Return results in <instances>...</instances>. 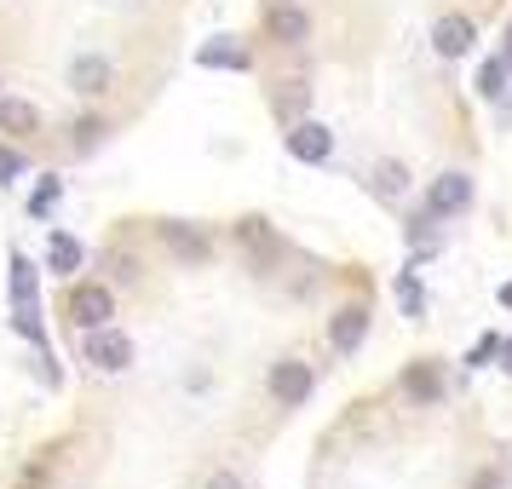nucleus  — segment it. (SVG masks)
<instances>
[{
    "label": "nucleus",
    "instance_id": "f257e3e1",
    "mask_svg": "<svg viewBox=\"0 0 512 489\" xmlns=\"http://www.w3.org/2000/svg\"><path fill=\"white\" fill-rule=\"evenodd\" d=\"M81 357H87L98 374H121L127 363H133V340H127L121 328H110V323L87 328V334H81Z\"/></svg>",
    "mask_w": 512,
    "mask_h": 489
},
{
    "label": "nucleus",
    "instance_id": "f03ea898",
    "mask_svg": "<svg viewBox=\"0 0 512 489\" xmlns=\"http://www.w3.org/2000/svg\"><path fill=\"white\" fill-rule=\"evenodd\" d=\"M311 386H317V374H311L305 357H282V363H271V397H277L282 409H300L305 397H311Z\"/></svg>",
    "mask_w": 512,
    "mask_h": 489
},
{
    "label": "nucleus",
    "instance_id": "7ed1b4c3",
    "mask_svg": "<svg viewBox=\"0 0 512 489\" xmlns=\"http://www.w3.org/2000/svg\"><path fill=\"white\" fill-rule=\"evenodd\" d=\"M70 317H75V328H81V334H87V328H104L110 317H116V294H110L104 282H75Z\"/></svg>",
    "mask_w": 512,
    "mask_h": 489
},
{
    "label": "nucleus",
    "instance_id": "20e7f679",
    "mask_svg": "<svg viewBox=\"0 0 512 489\" xmlns=\"http://www.w3.org/2000/svg\"><path fill=\"white\" fill-rule=\"evenodd\" d=\"M472 208V179L466 173H438L432 185H426V213L432 219H455V213Z\"/></svg>",
    "mask_w": 512,
    "mask_h": 489
},
{
    "label": "nucleus",
    "instance_id": "39448f33",
    "mask_svg": "<svg viewBox=\"0 0 512 489\" xmlns=\"http://www.w3.org/2000/svg\"><path fill=\"white\" fill-rule=\"evenodd\" d=\"M288 156L305 162V167L328 162V156H334V133H328L323 121H294V127H288Z\"/></svg>",
    "mask_w": 512,
    "mask_h": 489
},
{
    "label": "nucleus",
    "instance_id": "423d86ee",
    "mask_svg": "<svg viewBox=\"0 0 512 489\" xmlns=\"http://www.w3.org/2000/svg\"><path fill=\"white\" fill-rule=\"evenodd\" d=\"M162 242H167V254L179 259V265H208V259H213V242L196 231V225H185V219H167Z\"/></svg>",
    "mask_w": 512,
    "mask_h": 489
},
{
    "label": "nucleus",
    "instance_id": "0eeeda50",
    "mask_svg": "<svg viewBox=\"0 0 512 489\" xmlns=\"http://www.w3.org/2000/svg\"><path fill=\"white\" fill-rule=\"evenodd\" d=\"M110 81H116V70H110L104 52H81V58H70V93L98 98V93H110Z\"/></svg>",
    "mask_w": 512,
    "mask_h": 489
},
{
    "label": "nucleus",
    "instance_id": "6e6552de",
    "mask_svg": "<svg viewBox=\"0 0 512 489\" xmlns=\"http://www.w3.org/2000/svg\"><path fill=\"white\" fill-rule=\"evenodd\" d=\"M472 41H478V24H472L466 12H449V18L432 24V47H438V58H466Z\"/></svg>",
    "mask_w": 512,
    "mask_h": 489
},
{
    "label": "nucleus",
    "instance_id": "1a4fd4ad",
    "mask_svg": "<svg viewBox=\"0 0 512 489\" xmlns=\"http://www.w3.org/2000/svg\"><path fill=\"white\" fill-rule=\"evenodd\" d=\"M265 29H271V41H282V47H305V41H311V18H305L294 0L271 6V12H265Z\"/></svg>",
    "mask_w": 512,
    "mask_h": 489
},
{
    "label": "nucleus",
    "instance_id": "9d476101",
    "mask_svg": "<svg viewBox=\"0 0 512 489\" xmlns=\"http://www.w3.org/2000/svg\"><path fill=\"white\" fill-rule=\"evenodd\" d=\"M363 334H369V305H340L334 323H328V346L334 351H357L363 346Z\"/></svg>",
    "mask_w": 512,
    "mask_h": 489
},
{
    "label": "nucleus",
    "instance_id": "9b49d317",
    "mask_svg": "<svg viewBox=\"0 0 512 489\" xmlns=\"http://www.w3.org/2000/svg\"><path fill=\"white\" fill-rule=\"evenodd\" d=\"M236 242H242V248H248V259H254V265H271V259L282 254L277 231H271V225H265V219H242V225H236Z\"/></svg>",
    "mask_w": 512,
    "mask_h": 489
},
{
    "label": "nucleus",
    "instance_id": "f8f14e48",
    "mask_svg": "<svg viewBox=\"0 0 512 489\" xmlns=\"http://www.w3.org/2000/svg\"><path fill=\"white\" fill-rule=\"evenodd\" d=\"M0 133H6V139H29V133H41V110H35L29 98H0Z\"/></svg>",
    "mask_w": 512,
    "mask_h": 489
},
{
    "label": "nucleus",
    "instance_id": "ddd939ff",
    "mask_svg": "<svg viewBox=\"0 0 512 489\" xmlns=\"http://www.w3.org/2000/svg\"><path fill=\"white\" fill-rule=\"evenodd\" d=\"M81 242H75L70 231H52V242H47V271H58V277H75L81 271Z\"/></svg>",
    "mask_w": 512,
    "mask_h": 489
},
{
    "label": "nucleus",
    "instance_id": "4468645a",
    "mask_svg": "<svg viewBox=\"0 0 512 489\" xmlns=\"http://www.w3.org/2000/svg\"><path fill=\"white\" fill-rule=\"evenodd\" d=\"M305 104H311V87H305V81H282L277 93H271V116L294 127V121L305 116Z\"/></svg>",
    "mask_w": 512,
    "mask_h": 489
},
{
    "label": "nucleus",
    "instance_id": "2eb2a0df",
    "mask_svg": "<svg viewBox=\"0 0 512 489\" xmlns=\"http://www.w3.org/2000/svg\"><path fill=\"white\" fill-rule=\"evenodd\" d=\"M196 58H202L208 70H254V58H248V52H242V47H231V41H225V47L213 41V47H202V52H196Z\"/></svg>",
    "mask_w": 512,
    "mask_h": 489
},
{
    "label": "nucleus",
    "instance_id": "dca6fc26",
    "mask_svg": "<svg viewBox=\"0 0 512 489\" xmlns=\"http://www.w3.org/2000/svg\"><path fill=\"white\" fill-rule=\"evenodd\" d=\"M403 392L420 397V403H438V374L426 369V363H415V369L403 374Z\"/></svg>",
    "mask_w": 512,
    "mask_h": 489
},
{
    "label": "nucleus",
    "instance_id": "f3484780",
    "mask_svg": "<svg viewBox=\"0 0 512 489\" xmlns=\"http://www.w3.org/2000/svg\"><path fill=\"white\" fill-rule=\"evenodd\" d=\"M507 81H512L507 58H489L484 70H478V93H484V98H501V93H507Z\"/></svg>",
    "mask_w": 512,
    "mask_h": 489
},
{
    "label": "nucleus",
    "instance_id": "a211bd4d",
    "mask_svg": "<svg viewBox=\"0 0 512 489\" xmlns=\"http://www.w3.org/2000/svg\"><path fill=\"white\" fill-rule=\"evenodd\" d=\"M374 190H380V202H403V167L380 162L374 167Z\"/></svg>",
    "mask_w": 512,
    "mask_h": 489
},
{
    "label": "nucleus",
    "instance_id": "6ab92c4d",
    "mask_svg": "<svg viewBox=\"0 0 512 489\" xmlns=\"http://www.w3.org/2000/svg\"><path fill=\"white\" fill-rule=\"evenodd\" d=\"M98 139H104V121H98V116H81V121H75V150H93Z\"/></svg>",
    "mask_w": 512,
    "mask_h": 489
},
{
    "label": "nucleus",
    "instance_id": "aec40b11",
    "mask_svg": "<svg viewBox=\"0 0 512 489\" xmlns=\"http://www.w3.org/2000/svg\"><path fill=\"white\" fill-rule=\"evenodd\" d=\"M397 305H403L409 317H420V282H415V277H403V282H397Z\"/></svg>",
    "mask_w": 512,
    "mask_h": 489
},
{
    "label": "nucleus",
    "instance_id": "412c9836",
    "mask_svg": "<svg viewBox=\"0 0 512 489\" xmlns=\"http://www.w3.org/2000/svg\"><path fill=\"white\" fill-rule=\"evenodd\" d=\"M52 202H58V185H52V179H47V185H41V190H35V196H29V213L41 219V213H47Z\"/></svg>",
    "mask_w": 512,
    "mask_h": 489
},
{
    "label": "nucleus",
    "instance_id": "4be33fe9",
    "mask_svg": "<svg viewBox=\"0 0 512 489\" xmlns=\"http://www.w3.org/2000/svg\"><path fill=\"white\" fill-rule=\"evenodd\" d=\"M12 173H18V156H12V150H0V179H12Z\"/></svg>",
    "mask_w": 512,
    "mask_h": 489
},
{
    "label": "nucleus",
    "instance_id": "5701e85b",
    "mask_svg": "<svg viewBox=\"0 0 512 489\" xmlns=\"http://www.w3.org/2000/svg\"><path fill=\"white\" fill-rule=\"evenodd\" d=\"M208 489H242V478H231V472H219V478H208Z\"/></svg>",
    "mask_w": 512,
    "mask_h": 489
},
{
    "label": "nucleus",
    "instance_id": "b1692460",
    "mask_svg": "<svg viewBox=\"0 0 512 489\" xmlns=\"http://www.w3.org/2000/svg\"><path fill=\"white\" fill-rule=\"evenodd\" d=\"M501 369L512 374V340H507V346H501Z\"/></svg>",
    "mask_w": 512,
    "mask_h": 489
},
{
    "label": "nucleus",
    "instance_id": "393cba45",
    "mask_svg": "<svg viewBox=\"0 0 512 489\" xmlns=\"http://www.w3.org/2000/svg\"><path fill=\"white\" fill-rule=\"evenodd\" d=\"M501 305H512V282H507V288H501Z\"/></svg>",
    "mask_w": 512,
    "mask_h": 489
},
{
    "label": "nucleus",
    "instance_id": "a878e982",
    "mask_svg": "<svg viewBox=\"0 0 512 489\" xmlns=\"http://www.w3.org/2000/svg\"><path fill=\"white\" fill-rule=\"evenodd\" d=\"M501 58H507V70H512V41H507V52H501Z\"/></svg>",
    "mask_w": 512,
    "mask_h": 489
}]
</instances>
